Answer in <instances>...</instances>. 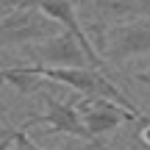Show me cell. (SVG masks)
<instances>
[{
	"label": "cell",
	"instance_id": "1",
	"mask_svg": "<svg viewBox=\"0 0 150 150\" xmlns=\"http://www.w3.org/2000/svg\"><path fill=\"white\" fill-rule=\"evenodd\" d=\"M33 72H39L45 81H53V83L70 86L72 92H81V95H92V97H108V100L120 103V106L131 108L139 120H150L147 114H142L139 108L134 106L131 95L125 89H120L111 78H108L106 70L100 67H45V64H28Z\"/></svg>",
	"mask_w": 150,
	"mask_h": 150
},
{
	"label": "cell",
	"instance_id": "2",
	"mask_svg": "<svg viewBox=\"0 0 150 150\" xmlns=\"http://www.w3.org/2000/svg\"><path fill=\"white\" fill-rule=\"evenodd\" d=\"M97 50L108 64H128L150 56V17H134L103 28L97 36Z\"/></svg>",
	"mask_w": 150,
	"mask_h": 150
},
{
	"label": "cell",
	"instance_id": "3",
	"mask_svg": "<svg viewBox=\"0 0 150 150\" xmlns=\"http://www.w3.org/2000/svg\"><path fill=\"white\" fill-rule=\"evenodd\" d=\"M39 97H42V103H45V114L28 117L25 122H22L25 128L45 125L47 134H53V136L67 134V136H75V139H83L92 150H111L103 139H97V136L86 128V122H83V117H81L75 100H61V97H56L53 92H39Z\"/></svg>",
	"mask_w": 150,
	"mask_h": 150
},
{
	"label": "cell",
	"instance_id": "4",
	"mask_svg": "<svg viewBox=\"0 0 150 150\" xmlns=\"http://www.w3.org/2000/svg\"><path fill=\"white\" fill-rule=\"evenodd\" d=\"M59 31H64V25L56 22L53 17H47L42 8H36V6H14V11L0 17V50L28 47L33 42L56 36Z\"/></svg>",
	"mask_w": 150,
	"mask_h": 150
},
{
	"label": "cell",
	"instance_id": "5",
	"mask_svg": "<svg viewBox=\"0 0 150 150\" xmlns=\"http://www.w3.org/2000/svg\"><path fill=\"white\" fill-rule=\"evenodd\" d=\"M25 56L33 64H45V67H95L86 47L81 45V39L72 31H67V28L50 39L28 45Z\"/></svg>",
	"mask_w": 150,
	"mask_h": 150
},
{
	"label": "cell",
	"instance_id": "6",
	"mask_svg": "<svg viewBox=\"0 0 150 150\" xmlns=\"http://www.w3.org/2000/svg\"><path fill=\"white\" fill-rule=\"evenodd\" d=\"M75 106H78V111H81V117H83L86 128H89L97 139H103V142H106V136L114 134L122 122H128V120H139L131 108L120 106V103L108 100V97H92V95H81V92H75Z\"/></svg>",
	"mask_w": 150,
	"mask_h": 150
},
{
	"label": "cell",
	"instance_id": "7",
	"mask_svg": "<svg viewBox=\"0 0 150 150\" xmlns=\"http://www.w3.org/2000/svg\"><path fill=\"white\" fill-rule=\"evenodd\" d=\"M92 6V28L95 36H100L103 28L134 17H150V0H86Z\"/></svg>",
	"mask_w": 150,
	"mask_h": 150
},
{
	"label": "cell",
	"instance_id": "8",
	"mask_svg": "<svg viewBox=\"0 0 150 150\" xmlns=\"http://www.w3.org/2000/svg\"><path fill=\"white\" fill-rule=\"evenodd\" d=\"M14 150H45V147H39L36 142L28 136V128L22 125V134H20V139H17V147H14ZM56 150H92V147L86 145L83 139H75V136H72L70 142H64V145H61V147H56Z\"/></svg>",
	"mask_w": 150,
	"mask_h": 150
},
{
	"label": "cell",
	"instance_id": "9",
	"mask_svg": "<svg viewBox=\"0 0 150 150\" xmlns=\"http://www.w3.org/2000/svg\"><path fill=\"white\" fill-rule=\"evenodd\" d=\"M20 134H22V125H20V128H11V125L0 128V150H14Z\"/></svg>",
	"mask_w": 150,
	"mask_h": 150
},
{
	"label": "cell",
	"instance_id": "10",
	"mask_svg": "<svg viewBox=\"0 0 150 150\" xmlns=\"http://www.w3.org/2000/svg\"><path fill=\"white\" fill-rule=\"evenodd\" d=\"M139 145L145 147V150H150V122H147L145 128L139 131Z\"/></svg>",
	"mask_w": 150,
	"mask_h": 150
},
{
	"label": "cell",
	"instance_id": "11",
	"mask_svg": "<svg viewBox=\"0 0 150 150\" xmlns=\"http://www.w3.org/2000/svg\"><path fill=\"white\" fill-rule=\"evenodd\" d=\"M139 81H142L145 86H150V70H145V72H142V75H139Z\"/></svg>",
	"mask_w": 150,
	"mask_h": 150
},
{
	"label": "cell",
	"instance_id": "12",
	"mask_svg": "<svg viewBox=\"0 0 150 150\" xmlns=\"http://www.w3.org/2000/svg\"><path fill=\"white\" fill-rule=\"evenodd\" d=\"M0 108H3V111H6V103H3V100H0Z\"/></svg>",
	"mask_w": 150,
	"mask_h": 150
}]
</instances>
